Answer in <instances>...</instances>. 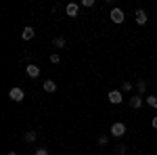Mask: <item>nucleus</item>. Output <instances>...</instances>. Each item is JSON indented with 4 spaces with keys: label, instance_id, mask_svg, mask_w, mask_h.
Here are the masks:
<instances>
[{
    "label": "nucleus",
    "instance_id": "nucleus-1",
    "mask_svg": "<svg viewBox=\"0 0 157 155\" xmlns=\"http://www.w3.org/2000/svg\"><path fill=\"white\" fill-rule=\"evenodd\" d=\"M126 134V124H121V122H115L113 126H111V136H115V138H121Z\"/></svg>",
    "mask_w": 157,
    "mask_h": 155
},
{
    "label": "nucleus",
    "instance_id": "nucleus-2",
    "mask_svg": "<svg viewBox=\"0 0 157 155\" xmlns=\"http://www.w3.org/2000/svg\"><path fill=\"white\" fill-rule=\"evenodd\" d=\"M9 99H11V101H15V103H21V101L25 99V92L21 90V88H17V86H15V88H11V90H9Z\"/></svg>",
    "mask_w": 157,
    "mask_h": 155
},
{
    "label": "nucleus",
    "instance_id": "nucleus-3",
    "mask_svg": "<svg viewBox=\"0 0 157 155\" xmlns=\"http://www.w3.org/2000/svg\"><path fill=\"white\" fill-rule=\"evenodd\" d=\"M107 99L111 101V103H113V105H120L121 101H124V96H121V90H111V92L107 95Z\"/></svg>",
    "mask_w": 157,
    "mask_h": 155
},
{
    "label": "nucleus",
    "instance_id": "nucleus-4",
    "mask_svg": "<svg viewBox=\"0 0 157 155\" xmlns=\"http://www.w3.org/2000/svg\"><path fill=\"white\" fill-rule=\"evenodd\" d=\"M109 17H111L113 23H121V21H124V11H121V9H113Z\"/></svg>",
    "mask_w": 157,
    "mask_h": 155
},
{
    "label": "nucleus",
    "instance_id": "nucleus-5",
    "mask_svg": "<svg viewBox=\"0 0 157 155\" xmlns=\"http://www.w3.org/2000/svg\"><path fill=\"white\" fill-rule=\"evenodd\" d=\"M65 13H67V17H78V13H80V6H78L75 2H69V4L65 6Z\"/></svg>",
    "mask_w": 157,
    "mask_h": 155
},
{
    "label": "nucleus",
    "instance_id": "nucleus-6",
    "mask_svg": "<svg viewBox=\"0 0 157 155\" xmlns=\"http://www.w3.org/2000/svg\"><path fill=\"white\" fill-rule=\"evenodd\" d=\"M25 72H27V76H29V78H38V76H40V67H38V65H34V63H29V65L25 67Z\"/></svg>",
    "mask_w": 157,
    "mask_h": 155
},
{
    "label": "nucleus",
    "instance_id": "nucleus-7",
    "mask_svg": "<svg viewBox=\"0 0 157 155\" xmlns=\"http://www.w3.org/2000/svg\"><path fill=\"white\" fill-rule=\"evenodd\" d=\"M130 107H132V109H140V107H143V96H140V95L132 96V99H130Z\"/></svg>",
    "mask_w": 157,
    "mask_h": 155
},
{
    "label": "nucleus",
    "instance_id": "nucleus-8",
    "mask_svg": "<svg viewBox=\"0 0 157 155\" xmlns=\"http://www.w3.org/2000/svg\"><path fill=\"white\" fill-rule=\"evenodd\" d=\"M136 23H138V25H145L147 23V13L143 11V9L136 11Z\"/></svg>",
    "mask_w": 157,
    "mask_h": 155
},
{
    "label": "nucleus",
    "instance_id": "nucleus-9",
    "mask_svg": "<svg viewBox=\"0 0 157 155\" xmlns=\"http://www.w3.org/2000/svg\"><path fill=\"white\" fill-rule=\"evenodd\" d=\"M42 88H44V92H55L57 90V84L52 82V80H46V82L42 84Z\"/></svg>",
    "mask_w": 157,
    "mask_h": 155
},
{
    "label": "nucleus",
    "instance_id": "nucleus-10",
    "mask_svg": "<svg viewBox=\"0 0 157 155\" xmlns=\"http://www.w3.org/2000/svg\"><path fill=\"white\" fill-rule=\"evenodd\" d=\"M34 36H36L34 27H25V29H23V34H21V38H23V40H32Z\"/></svg>",
    "mask_w": 157,
    "mask_h": 155
},
{
    "label": "nucleus",
    "instance_id": "nucleus-11",
    "mask_svg": "<svg viewBox=\"0 0 157 155\" xmlns=\"http://www.w3.org/2000/svg\"><path fill=\"white\" fill-rule=\"evenodd\" d=\"M34 141H36V132H34V130H29V132H25V134H23V143L29 145V143H34Z\"/></svg>",
    "mask_w": 157,
    "mask_h": 155
},
{
    "label": "nucleus",
    "instance_id": "nucleus-12",
    "mask_svg": "<svg viewBox=\"0 0 157 155\" xmlns=\"http://www.w3.org/2000/svg\"><path fill=\"white\" fill-rule=\"evenodd\" d=\"M147 105L153 107V109H157V96L155 95H149V96H147Z\"/></svg>",
    "mask_w": 157,
    "mask_h": 155
},
{
    "label": "nucleus",
    "instance_id": "nucleus-13",
    "mask_svg": "<svg viewBox=\"0 0 157 155\" xmlns=\"http://www.w3.org/2000/svg\"><path fill=\"white\" fill-rule=\"evenodd\" d=\"M136 90H138V95H143V92L147 90V82L145 80H138V82H136Z\"/></svg>",
    "mask_w": 157,
    "mask_h": 155
},
{
    "label": "nucleus",
    "instance_id": "nucleus-14",
    "mask_svg": "<svg viewBox=\"0 0 157 155\" xmlns=\"http://www.w3.org/2000/svg\"><path fill=\"white\" fill-rule=\"evenodd\" d=\"M57 48H65L67 46V42H65V38H55V42H52Z\"/></svg>",
    "mask_w": 157,
    "mask_h": 155
},
{
    "label": "nucleus",
    "instance_id": "nucleus-15",
    "mask_svg": "<svg viewBox=\"0 0 157 155\" xmlns=\"http://www.w3.org/2000/svg\"><path fill=\"white\" fill-rule=\"evenodd\" d=\"M113 153H115V155H126V147H124V145H117Z\"/></svg>",
    "mask_w": 157,
    "mask_h": 155
},
{
    "label": "nucleus",
    "instance_id": "nucleus-16",
    "mask_svg": "<svg viewBox=\"0 0 157 155\" xmlns=\"http://www.w3.org/2000/svg\"><path fill=\"white\" fill-rule=\"evenodd\" d=\"M132 86H134V84L124 82V84H121V92H130V90H132Z\"/></svg>",
    "mask_w": 157,
    "mask_h": 155
},
{
    "label": "nucleus",
    "instance_id": "nucleus-17",
    "mask_svg": "<svg viewBox=\"0 0 157 155\" xmlns=\"http://www.w3.org/2000/svg\"><path fill=\"white\" fill-rule=\"evenodd\" d=\"M59 61H61V57L57 55V52H55V55H50V63H55V65H57Z\"/></svg>",
    "mask_w": 157,
    "mask_h": 155
},
{
    "label": "nucleus",
    "instance_id": "nucleus-18",
    "mask_svg": "<svg viewBox=\"0 0 157 155\" xmlns=\"http://www.w3.org/2000/svg\"><path fill=\"white\" fill-rule=\"evenodd\" d=\"M107 141H109V136H101V138H98V145L103 147V145H107Z\"/></svg>",
    "mask_w": 157,
    "mask_h": 155
},
{
    "label": "nucleus",
    "instance_id": "nucleus-19",
    "mask_svg": "<svg viewBox=\"0 0 157 155\" xmlns=\"http://www.w3.org/2000/svg\"><path fill=\"white\" fill-rule=\"evenodd\" d=\"M34 155H48V151H46V149L42 147V149H38V151H36V153H34Z\"/></svg>",
    "mask_w": 157,
    "mask_h": 155
},
{
    "label": "nucleus",
    "instance_id": "nucleus-20",
    "mask_svg": "<svg viewBox=\"0 0 157 155\" xmlns=\"http://www.w3.org/2000/svg\"><path fill=\"white\" fill-rule=\"evenodd\" d=\"M82 4H84V6H92V4H94V0H82Z\"/></svg>",
    "mask_w": 157,
    "mask_h": 155
},
{
    "label": "nucleus",
    "instance_id": "nucleus-21",
    "mask_svg": "<svg viewBox=\"0 0 157 155\" xmlns=\"http://www.w3.org/2000/svg\"><path fill=\"white\" fill-rule=\"evenodd\" d=\"M151 126H153V128L157 130V118H153V119H151Z\"/></svg>",
    "mask_w": 157,
    "mask_h": 155
},
{
    "label": "nucleus",
    "instance_id": "nucleus-22",
    "mask_svg": "<svg viewBox=\"0 0 157 155\" xmlns=\"http://www.w3.org/2000/svg\"><path fill=\"white\" fill-rule=\"evenodd\" d=\"M9 155H17V153H15V151H9Z\"/></svg>",
    "mask_w": 157,
    "mask_h": 155
}]
</instances>
